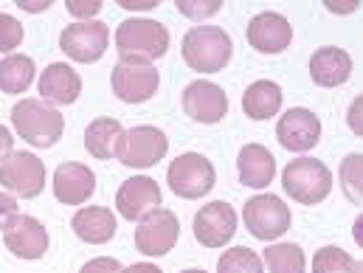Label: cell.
Listing matches in <instances>:
<instances>
[{
	"label": "cell",
	"instance_id": "cell-7",
	"mask_svg": "<svg viewBox=\"0 0 363 273\" xmlns=\"http://www.w3.org/2000/svg\"><path fill=\"white\" fill-rule=\"evenodd\" d=\"M242 217H245V228L262 243H271L290 228V208L276 194L251 197L242 208Z\"/></svg>",
	"mask_w": 363,
	"mask_h": 273
},
{
	"label": "cell",
	"instance_id": "cell-26",
	"mask_svg": "<svg viewBox=\"0 0 363 273\" xmlns=\"http://www.w3.org/2000/svg\"><path fill=\"white\" fill-rule=\"evenodd\" d=\"M271 273H304V251L293 243H276L268 245L262 254Z\"/></svg>",
	"mask_w": 363,
	"mask_h": 273
},
{
	"label": "cell",
	"instance_id": "cell-9",
	"mask_svg": "<svg viewBox=\"0 0 363 273\" xmlns=\"http://www.w3.org/2000/svg\"><path fill=\"white\" fill-rule=\"evenodd\" d=\"M110 43V28L101 20H82V23H71L62 34H60V48L74 60V62H96L104 57Z\"/></svg>",
	"mask_w": 363,
	"mask_h": 273
},
{
	"label": "cell",
	"instance_id": "cell-35",
	"mask_svg": "<svg viewBox=\"0 0 363 273\" xmlns=\"http://www.w3.org/2000/svg\"><path fill=\"white\" fill-rule=\"evenodd\" d=\"M361 116H363V99L358 96V99L352 101V107H350V127H352V133H355V135H363Z\"/></svg>",
	"mask_w": 363,
	"mask_h": 273
},
{
	"label": "cell",
	"instance_id": "cell-28",
	"mask_svg": "<svg viewBox=\"0 0 363 273\" xmlns=\"http://www.w3.org/2000/svg\"><path fill=\"white\" fill-rule=\"evenodd\" d=\"M217 273H265L262 260L251 248H231L217 260Z\"/></svg>",
	"mask_w": 363,
	"mask_h": 273
},
{
	"label": "cell",
	"instance_id": "cell-30",
	"mask_svg": "<svg viewBox=\"0 0 363 273\" xmlns=\"http://www.w3.org/2000/svg\"><path fill=\"white\" fill-rule=\"evenodd\" d=\"M23 43V23L6 11H0V54L14 51Z\"/></svg>",
	"mask_w": 363,
	"mask_h": 273
},
{
	"label": "cell",
	"instance_id": "cell-12",
	"mask_svg": "<svg viewBox=\"0 0 363 273\" xmlns=\"http://www.w3.org/2000/svg\"><path fill=\"white\" fill-rule=\"evenodd\" d=\"M110 85L113 93L127 101V104H141L147 99H152L158 85H161V77L152 65H141V62H118L113 68V77H110Z\"/></svg>",
	"mask_w": 363,
	"mask_h": 273
},
{
	"label": "cell",
	"instance_id": "cell-1",
	"mask_svg": "<svg viewBox=\"0 0 363 273\" xmlns=\"http://www.w3.org/2000/svg\"><path fill=\"white\" fill-rule=\"evenodd\" d=\"M169 48V31L158 20L130 17L116 28V51L121 62L152 65V60L164 57Z\"/></svg>",
	"mask_w": 363,
	"mask_h": 273
},
{
	"label": "cell",
	"instance_id": "cell-3",
	"mask_svg": "<svg viewBox=\"0 0 363 273\" xmlns=\"http://www.w3.org/2000/svg\"><path fill=\"white\" fill-rule=\"evenodd\" d=\"M11 124L20 138H26L31 147H54L62 138L65 118L57 107H51L43 99H23L11 107Z\"/></svg>",
	"mask_w": 363,
	"mask_h": 273
},
{
	"label": "cell",
	"instance_id": "cell-23",
	"mask_svg": "<svg viewBox=\"0 0 363 273\" xmlns=\"http://www.w3.org/2000/svg\"><path fill=\"white\" fill-rule=\"evenodd\" d=\"M281 99H284V93L276 82L257 79L254 85H248V91L242 93V110H245L248 118L265 121V118H271L281 110Z\"/></svg>",
	"mask_w": 363,
	"mask_h": 273
},
{
	"label": "cell",
	"instance_id": "cell-11",
	"mask_svg": "<svg viewBox=\"0 0 363 273\" xmlns=\"http://www.w3.org/2000/svg\"><path fill=\"white\" fill-rule=\"evenodd\" d=\"M194 240L206 248H223L237 234V211L225 200H214L194 214Z\"/></svg>",
	"mask_w": 363,
	"mask_h": 273
},
{
	"label": "cell",
	"instance_id": "cell-27",
	"mask_svg": "<svg viewBox=\"0 0 363 273\" xmlns=\"http://www.w3.org/2000/svg\"><path fill=\"white\" fill-rule=\"evenodd\" d=\"M313 273H361V262L355 257H350L347 251H341L335 245H327V248L315 251Z\"/></svg>",
	"mask_w": 363,
	"mask_h": 273
},
{
	"label": "cell",
	"instance_id": "cell-15",
	"mask_svg": "<svg viewBox=\"0 0 363 273\" xmlns=\"http://www.w3.org/2000/svg\"><path fill=\"white\" fill-rule=\"evenodd\" d=\"M6 248L20 260H40L48 251V231L31 214H17L3 231Z\"/></svg>",
	"mask_w": 363,
	"mask_h": 273
},
{
	"label": "cell",
	"instance_id": "cell-21",
	"mask_svg": "<svg viewBox=\"0 0 363 273\" xmlns=\"http://www.w3.org/2000/svg\"><path fill=\"white\" fill-rule=\"evenodd\" d=\"M71 228H74V234L82 243L104 245V243H110L116 237L118 223H116V217H113L110 208H104V206H85V208H79L74 214Z\"/></svg>",
	"mask_w": 363,
	"mask_h": 273
},
{
	"label": "cell",
	"instance_id": "cell-5",
	"mask_svg": "<svg viewBox=\"0 0 363 273\" xmlns=\"http://www.w3.org/2000/svg\"><path fill=\"white\" fill-rule=\"evenodd\" d=\"M167 150H169V138L164 130H158L152 124H138V127L124 130L118 150H116V158L124 167L150 169L152 164H158L167 155Z\"/></svg>",
	"mask_w": 363,
	"mask_h": 273
},
{
	"label": "cell",
	"instance_id": "cell-34",
	"mask_svg": "<svg viewBox=\"0 0 363 273\" xmlns=\"http://www.w3.org/2000/svg\"><path fill=\"white\" fill-rule=\"evenodd\" d=\"M17 217V200L6 191H0V231H6V225Z\"/></svg>",
	"mask_w": 363,
	"mask_h": 273
},
{
	"label": "cell",
	"instance_id": "cell-18",
	"mask_svg": "<svg viewBox=\"0 0 363 273\" xmlns=\"http://www.w3.org/2000/svg\"><path fill=\"white\" fill-rule=\"evenodd\" d=\"M96 191V175L91 172V167L68 161L60 164L54 172V197L65 206H82L91 200V194Z\"/></svg>",
	"mask_w": 363,
	"mask_h": 273
},
{
	"label": "cell",
	"instance_id": "cell-16",
	"mask_svg": "<svg viewBox=\"0 0 363 273\" xmlns=\"http://www.w3.org/2000/svg\"><path fill=\"white\" fill-rule=\"evenodd\" d=\"M116 208L124 220H144L150 211L161 208V189L158 183L147 175H138V178H130L118 186L116 191Z\"/></svg>",
	"mask_w": 363,
	"mask_h": 273
},
{
	"label": "cell",
	"instance_id": "cell-22",
	"mask_svg": "<svg viewBox=\"0 0 363 273\" xmlns=\"http://www.w3.org/2000/svg\"><path fill=\"white\" fill-rule=\"evenodd\" d=\"M237 172H240V181L245 186L265 189V186H271L273 175H276V158L262 144H245L240 150V158H237Z\"/></svg>",
	"mask_w": 363,
	"mask_h": 273
},
{
	"label": "cell",
	"instance_id": "cell-38",
	"mask_svg": "<svg viewBox=\"0 0 363 273\" xmlns=\"http://www.w3.org/2000/svg\"><path fill=\"white\" fill-rule=\"evenodd\" d=\"M17 6L23 11H45L51 6V0H17Z\"/></svg>",
	"mask_w": 363,
	"mask_h": 273
},
{
	"label": "cell",
	"instance_id": "cell-25",
	"mask_svg": "<svg viewBox=\"0 0 363 273\" xmlns=\"http://www.w3.org/2000/svg\"><path fill=\"white\" fill-rule=\"evenodd\" d=\"M34 60L26 54H9L0 62V91L3 93H26L34 82Z\"/></svg>",
	"mask_w": 363,
	"mask_h": 273
},
{
	"label": "cell",
	"instance_id": "cell-36",
	"mask_svg": "<svg viewBox=\"0 0 363 273\" xmlns=\"http://www.w3.org/2000/svg\"><path fill=\"white\" fill-rule=\"evenodd\" d=\"M11 147H14V138H11V133H9V130L0 124V161H3L9 152H14Z\"/></svg>",
	"mask_w": 363,
	"mask_h": 273
},
{
	"label": "cell",
	"instance_id": "cell-20",
	"mask_svg": "<svg viewBox=\"0 0 363 273\" xmlns=\"http://www.w3.org/2000/svg\"><path fill=\"white\" fill-rule=\"evenodd\" d=\"M40 93H43V101L74 104L82 93V77L68 62H51L40 74Z\"/></svg>",
	"mask_w": 363,
	"mask_h": 273
},
{
	"label": "cell",
	"instance_id": "cell-37",
	"mask_svg": "<svg viewBox=\"0 0 363 273\" xmlns=\"http://www.w3.org/2000/svg\"><path fill=\"white\" fill-rule=\"evenodd\" d=\"M121 6L130 11H147V9H155L158 3L155 0H121Z\"/></svg>",
	"mask_w": 363,
	"mask_h": 273
},
{
	"label": "cell",
	"instance_id": "cell-24",
	"mask_svg": "<svg viewBox=\"0 0 363 273\" xmlns=\"http://www.w3.org/2000/svg\"><path fill=\"white\" fill-rule=\"evenodd\" d=\"M121 135H124V127H121L118 118H96L85 130V150L91 152L93 158L107 161V158L116 155Z\"/></svg>",
	"mask_w": 363,
	"mask_h": 273
},
{
	"label": "cell",
	"instance_id": "cell-8",
	"mask_svg": "<svg viewBox=\"0 0 363 273\" xmlns=\"http://www.w3.org/2000/svg\"><path fill=\"white\" fill-rule=\"evenodd\" d=\"M0 186L20 197H37L45 189V164L34 152H9L0 161Z\"/></svg>",
	"mask_w": 363,
	"mask_h": 273
},
{
	"label": "cell",
	"instance_id": "cell-6",
	"mask_svg": "<svg viewBox=\"0 0 363 273\" xmlns=\"http://www.w3.org/2000/svg\"><path fill=\"white\" fill-rule=\"evenodd\" d=\"M214 181H217L214 164L200 152H183L167 169L169 189L183 200H197V197L208 194L214 189Z\"/></svg>",
	"mask_w": 363,
	"mask_h": 273
},
{
	"label": "cell",
	"instance_id": "cell-39",
	"mask_svg": "<svg viewBox=\"0 0 363 273\" xmlns=\"http://www.w3.org/2000/svg\"><path fill=\"white\" fill-rule=\"evenodd\" d=\"M121 273H164L158 265L152 262H138V265H130V268H121Z\"/></svg>",
	"mask_w": 363,
	"mask_h": 273
},
{
	"label": "cell",
	"instance_id": "cell-40",
	"mask_svg": "<svg viewBox=\"0 0 363 273\" xmlns=\"http://www.w3.org/2000/svg\"><path fill=\"white\" fill-rule=\"evenodd\" d=\"M330 11H355V3H347V6H335V3H327Z\"/></svg>",
	"mask_w": 363,
	"mask_h": 273
},
{
	"label": "cell",
	"instance_id": "cell-4",
	"mask_svg": "<svg viewBox=\"0 0 363 273\" xmlns=\"http://www.w3.org/2000/svg\"><path fill=\"white\" fill-rule=\"evenodd\" d=\"M281 186L284 191L301 203V206H315L330 197L333 191V172L324 161L315 158H296L284 167L281 172Z\"/></svg>",
	"mask_w": 363,
	"mask_h": 273
},
{
	"label": "cell",
	"instance_id": "cell-19",
	"mask_svg": "<svg viewBox=\"0 0 363 273\" xmlns=\"http://www.w3.org/2000/svg\"><path fill=\"white\" fill-rule=\"evenodd\" d=\"M352 74V57L344 48L324 45L310 57V77L321 88H338Z\"/></svg>",
	"mask_w": 363,
	"mask_h": 273
},
{
	"label": "cell",
	"instance_id": "cell-14",
	"mask_svg": "<svg viewBox=\"0 0 363 273\" xmlns=\"http://www.w3.org/2000/svg\"><path fill=\"white\" fill-rule=\"evenodd\" d=\"M183 110L197 124H217L228 113V96L220 85L197 79L183 91Z\"/></svg>",
	"mask_w": 363,
	"mask_h": 273
},
{
	"label": "cell",
	"instance_id": "cell-33",
	"mask_svg": "<svg viewBox=\"0 0 363 273\" xmlns=\"http://www.w3.org/2000/svg\"><path fill=\"white\" fill-rule=\"evenodd\" d=\"M79 273H121V262L113 257H96L91 262H85Z\"/></svg>",
	"mask_w": 363,
	"mask_h": 273
},
{
	"label": "cell",
	"instance_id": "cell-13",
	"mask_svg": "<svg viewBox=\"0 0 363 273\" xmlns=\"http://www.w3.org/2000/svg\"><path fill=\"white\" fill-rule=\"evenodd\" d=\"M276 138L290 152H307L321 138V121L307 107H290L276 124Z\"/></svg>",
	"mask_w": 363,
	"mask_h": 273
},
{
	"label": "cell",
	"instance_id": "cell-42",
	"mask_svg": "<svg viewBox=\"0 0 363 273\" xmlns=\"http://www.w3.org/2000/svg\"><path fill=\"white\" fill-rule=\"evenodd\" d=\"M183 273H206V271H200V268H189V271H183Z\"/></svg>",
	"mask_w": 363,
	"mask_h": 273
},
{
	"label": "cell",
	"instance_id": "cell-10",
	"mask_svg": "<svg viewBox=\"0 0 363 273\" xmlns=\"http://www.w3.org/2000/svg\"><path fill=\"white\" fill-rule=\"evenodd\" d=\"M178 237H181V223H178L175 211L155 208L135 228V248L144 257H164L175 248Z\"/></svg>",
	"mask_w": 363,
	"mask_h": 273
},
{
	"label": "cell",
	"instance_id": "cell-31",
	"mask_svg": "<svg viewBox=\"0 0 363 273\" xmlns=\"http://www.w3.org/2000/svg\"><path fill=\"white\" fill-rule=\"evenodd\" d=\"M220 0H178V11L189 20H206L220 11Z\"/></svg>",
	"mask_w": 363,
	"mask_h": 273
},
{
	"label": "cell",
	"instance_id": "cell-32",
	"mask_svg": "<svg viewBox=\"0 0 363 273\" xmlns=\"http://www.w3.org/2000/svg\"><path fill=\"white\" fill-rule=\"evenodd\" d=\"M65 9H68V14H74L82 23V17H93L101 11V0H68Z\"/></svg>",
	"mask_w": 363,
	"mask_h": 273
},
{
	"label": "cell",
	"instance_id": "cell-29",
	"mask_svg": "<svg viewBox=\"0 0 363 273\" xmlns=\"http://www.w3.org/2000/svg\"><path fill=\"white\" fill-rule=\"evenodd\" d=\"M338 178H341V189H344V194L355 203V206H361L363 203V155H347V161L341 164V172H338Z\"/></svg>",
	"mask_w": 363,
	"mask_h": 273
},
{
	"label": "cell",
	"instance_id": "cell-41",
	"mask_svg": "<svg viewBox=\"0 0 363 273\" xmlns=\"http://www.w3.org/2000/svg\"><path fill=\"white\" fill-rule=\"evenodd\" d=\"M361 228H363V220L358 217L355 220V243H361Z\"/></svg>",
	"mask_w": 363,
	"mask_h": 273
},
{
	"label": "cell",
	"instance_id": "cell-2",
	"mask_svg": "<svg viewBox=\"0 0 363 273\" xmlns=\"http://www.w3.org/2000/svg\"><path fill=\"white\" fill-rule=\"evenodd\" d=\"M186 65L200 74H217L225 71L234 54V43L220 26H194L186 31L181 45Z\"/></svg>",
	"mask_w": 363,
	"mask_h": 273
},
{
	"label": "cell",
	"instance_id": "cell-17",
	"mask_svg": "<svg viewBox=\"0 0 363 273\" xmlns=\"http://www.w3.org/2000/svg\"><path fill=\"white\" fill-rule=\"evenodd\" d=\"M245 37H248L251 48H257L259 54H281L293 43V26L279 11H259L248 23Z\"/></svg>",
	"mask_w": 363,
	"mask_h": 273
}]
</instances>
